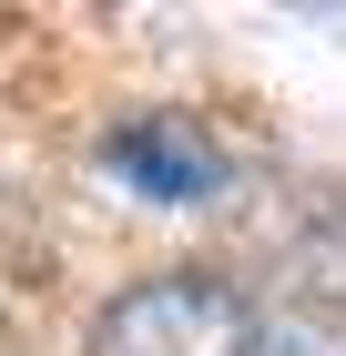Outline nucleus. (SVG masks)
<instances>
[{
  "label": "nucleus",
  "mask_w": 346,
  "mask_h": 356,
  "mask_svg": "<svg viewBox=\"0 0 346 356\" xmlns=\"http://www.w3.org/2000/svg\"><path fill=\"white\" fill-rule=\"evenodd\" d=\"M102 163L123 173L133 193H153V204H204V193H224V143L204 133V122H184V112H143V122H123V133L102 143Z\"/></svg>",
  "instance_id": "nucleus-2"
},
{
  "label": "nucleus",
  "mask_w": 346,
  "mask_h": 356,
  "mask_svg": "<svg viewBox=\"0 0 346 356\" xmlns=\"http://www.w3.org/2000/svg\"><path fill=\"white\" fill-rule=\"evenodd\" d=\"M81 356H255V305L244 285L184 265V275H143L92 316Z\"/></svg>",
  "instance_id": "nucleus-1"
}]
</instances>
